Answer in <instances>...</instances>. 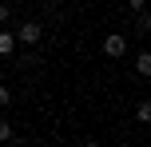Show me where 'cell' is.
<instances>
[{
	"mask_svg": "<svg viewBox=\"0 0 151 147\" xmlns=\"http://www.w3.org/2000/svg\"><path fill=\"white\" fill-rule=\"evenodd\" d=\"M135 119H139V123H147V119H151V103H147V100L135 103Z\"/></svg>",
	"mask_w": 151,
	"mask_h": 147,
	"instance_id": "6",
	"label": "cell"
},
{
	"mask_svg": "<svg viewBox=\"0 0 151 147\" xmlns=\"http://www.w3.org/2000/svg\"><path fill=\"white\" fill-rule=\"evenodd\" d=\"M80 147H104V143H99V139H83Z\"/></svg>",
	"mask_w": 151,
	"mask_h": 147,
	"instance_id": "11",
	"label": "cell"
},
{
	"mask_svg": "<svg viewBox=\"0 0 151 147\" xmlns=\"http://www.w3.org/2000/svg\"><path fill=\"white\" fill-rule=\"evenodd\" d=\"M0 147H4V143H0Z\"/></svg>",
	"mask_w": 151,
	"mask_h": 147,
	"instance_id": "12",
	"label": "cell"
},
{
	"mask_svg": "<svg viewBox=\"0 0 151 147\" xmlns=\"http://www.w3.org/2000/svg\"><path fill=\"white\" fill-rule=\"evenodd\" d=\"M135 28H139V36L151 28V16H147V12H139V16H135Z\"/></svg>",
	"mask_w": 151,
	"mask_h": 147,
	"instance_id": "8",
	"label": "cell"
},
{
	"mask_svg": "<svg viewBox=\"0 0 151 147\" xmlns=\"http://www.w3.org/2000/svg\"><path fill=\"white\" fill-rule=\"evenodd\" d=\"M127 4H131V12H143V4H147V0H127Z\"/></svg>",
	"mask_w": 151,
	"mask_h": 147,
	"instance_id": "10",
	"label": "cell"
},
{
	"mask_svg": "<svg viewBox=\"0 0 151 147\" xmlns=\"http://www.w3.org/2000/svg\"><path fill=\"white\" fill-rule=\"evenodd\" d=\"M16 48H20V44H16V36H12L8 28H0V60H12Z\"/></svg>",
	"mask_w": 151,
	"mask_h": 147,
	"instance_id": "3",
	"label": "cell"
},
{
	"mask_svg": "<svg viewBox=\"0 0 151 147\" xmlns=\"http://www.w3.org/2000/svg\"><path fill=\"white\" fill-rule=\"evenodd\" d=\"M135 72H139V76H151V56H147V52L135 56Z\"/></svg>",
	"mask_w": 151,
	"mask_h": 147,
	"instance_id": "4",
	"label": "cell"
},
{
	"mask_svg": "<svg viewBox=\"0 0 151 147\" xmlns=\"http://www.w3.org/2000/svg\"><path fill=\"white\" fill-rule=\"evenodd\" d=\"M104 56L123 60V56H127V36H123V32H107L104 36Z\"/></svg>",
	"mask_w": 151,
	"mask_h": 147,
	"instance_id": "2",
	"label": "cell"
},
{
	"mask_svg": "<svg viewBox=\"0 0 151 147\" xmlns=\"http://www.w3.org/2000/svg\"><path fill=\"white\" fill-rule=\"evenodd\" d=\"M12 139H16V135H12V123H8V119L0 115V143L8 147V143H12Z\"/></svg>",
	"mask_w": 151,
	"mask_h": 147,
	"instance_id": "5",
	"label": "cell"
},
{
	"mask_svg": "<svg viewBox=\"0 0 151 147\" xmlns=\"http://www.w3.org/2000/svg\"><path fill=\"white\" fill-rule=\"evenodd\" d=\"M12 16H16L12 4H4V0H0V28H4V24H12Z\"/></svg>",
	"mask_w": 151,
	"mask_h": 147,
	"instance_id": "7",
	"label": "cell"
},
{
	"mask_svg": "<svg viewBox=\"0 0 151 147\" xmlns=\"http://www.w3.org/2000/svg\"><path fill=\"white\" fill-rule=\"evenodd\" d=\"M44 4H48V0H44Z\"/></svg>",
	"mask_w": 151,
	"mask_h": 147,
	"instance_id": "13",
	"label": "cell"
},
{
	"mask_svg": "<svg viewBox=\"0 0 151 147\" xmlns=\"http://www.w3.org/2000/svg\"><path fill=\"white\" fill-rule=\"evenodd\" d=\"M8 103H12V92H8V87L0 84V108H8Z\"/></svg>",
	"mask_w": 151,
	"mask_h": 147,
	"instance_id": "9",
	"label": "cell"
},
{
	"mask_svg": "<svg viewBox=\"0 0 151 147\" xmlns=\"http://www.w3.org/2000/svg\"><path fill=\"white\" fill-rule=\"evenodd\" d=\"M16 44H40V36H44V28H40V20H24V24H16Z\"/></svg>",
	"mask_w": 151,
	"mask_h": 147,
	"instance_id": "1",
	"label": "cell"
}]
</instances>
